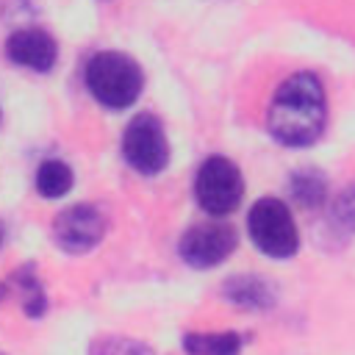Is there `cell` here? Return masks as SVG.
Instances as JSON below:
<instances>
[{"label": "cell", "mask_w": 355, "mask_h": 355, "mask_svg": "<svg viewBox=\"0 0 355 355\" xmlns=\"http://www.w3.org/2000/svg\"><path fill=\"white\" fill-rule=\"evenodd\" d=\"M327 122V100L324 86L313 72L288 75L272 97L269 105V133L286 147H308L313 144Z\"/></svg>", "instance_id": "cell-1"}, {"label": "cell", "mask_w": 355, "mask_h": 355, "mask_svg": "<svg viewBox=\"0 0 355 355\" xmlns=\"http://www.w3.org/2000/svg\"><path fill=\"white\" fill-rule=\"evenodd\" d=\"M83 78H86V89L92 92V97L100 105L114 108V111L130 108L144 89L141 67L130 55L116 53V50L94 53L86 64Z\"/></svg>", "instance_id": "cell-2"}, {"label": "cell", "mask_w": 355, "mask_h": 355, "mask_svg": "<svg viewBox=\"0 0 355 355\" xmlns=\"http://www.w3.org/2000/svg\"><path fill=\"white\" fill-rule=\"evenodd\" d=\"M252 244L269 258H291L300 250V233L288 205L277 197H261L247 214Z\"/></svg>", "instance_id": "cell-3"}, {"label": "cell", "mask_w": 355, "mask_h": 355, "mask_svg": "<svg viewBox=\"0 0 355 355\" xmlns=\"http://www.w3.org/2000/svg\"><path fill=\"white\" fill-rule=\"evenodd\" d=\"M194 197L205 214L227 216L230 211L239 208V202L244 197L241 169L225 155L205 158L197 169V178H194Z\"/></svg>", "instance_id": "cell-4"}, {"label": "cell", "mask_w": 355, "mask_h": 355, "mask_svg": "<svg viewBox=\"0 0 355 355\" xmlns=\"http://www.w3.org/2000/svg\"><path fill=\"white\" fill-rule=\"evenodd\" d=\"M122 155L139 175H158L169 164V141L164 125L153 114H136L122 133Z\"/></svg>", "instance_id": "cell-5"}, {"label": "cell", "mask_w": 355, "mask_h": 355, "mask_svg": "<svg viewBox=\"0 0 355 355\" xmlns=\"http://www.w3.org/2000/svg\"><path fill=\"white\" fill-rule=\"evenodd\" d=\"M105 214L97 205L80 202V205H69L61 214H55L53 219V241L55 247H61L64 252H89L92 247H97L105 236Z\"/></svg>", "instance_id": "cell-6"}, {"label": "cell", "mask_w": 355, "mask_h": 355, "mask_svg": "<svg viewBox=\"0 0 355 355\" xmlns=\"http://www.w3.org/2000/svg\"><path fill=\"white\" fill-rule=\"evenodd\" d=\"M236 250V230L227 222H197L178 244L180 258L194 269H211Z\"/></svg>", "instance_id": "cell-7"}, {"label": "cell", "mask_w": 355, "mask_h": 355, "mask_svg": "<svg viewBox=\"0 0 355 355\" xmlns=\"http://www.w3.org/2000/svg\"><path fill=\"white\" fill-rule=\"evenodd\" d=\"M6 58L31 72H50L58 58V44L39 28H19L6 39Z\"/></svg>", "instance_id": "cell-8"}, {"label": "cell", "mask_w": 355, "mask_h": 355, "mask_svg": "<svg viewBox=\"0 0 355 355\" xmlns=\"http://www.w3.org/2000/svg\"><path fill=\"white\" fill-rule=\"evenodd\" d=\"M222 297L244 311H266L275 305V286L261 275H233L222 283Z\"/></svg>", "instance_id": "cell-9"}, {"label": "cell", "mask_w": 355, "mask_h": 355, "mask_svg": "<svg viewBox=\"0 0 355 355\" xmlns=\"http://www.w3.org/2000/svg\"><path fill=\"white\" fill-rule=\"evenodd\" d=\"M241 333L222 330V333H186L183 349L186 355H239L241 352Z\"/></svg>", "instance_id": "cell-10"}, {"label": "cell", "mask_w": 355, "mask_h": 355, "mask_svg": "<svg viewBox=\"0 0 355 355\" xmlns=\"http://www.w3.org/2000/svg\"><path fill=\"white\" fill-rule=\"evenodd\" d=\"M327 236L333 241H347L355 233V183L347 186L330 205L327 211V225H324Z\"/></svg>", "instance_id": "cell-11"}, {"label": "cell", "mask_w": 355, "mask_h": 355, "mask_svg": "<svg viewBox=\"0 0 355 355\" xmlns=\"http://www.w3.org/2000/svg\"><path fill=\"white\" fill-rule=\"evenodd\" d=\"M288 191L302 208H319L327 197V180L319 169H297L288 180Z\"/></svg>", "instance_id": "cell-12"}, {"label": "cell", "mask_w": 355, "mask_h": 355, "mask_svg": "<svg viewBox=\"0 0 355 355\" xmlns=\"http://www.w3.org/2000/svg\"><path fill=\"white\" fill-rule=\"evenodd\" d=\"M72 189V169L58 161V158H47L39 164L36 169V191L47 200H58Z\"/></svg>", "instance_id": "cell-13"}, {"label": "cell", "mask_w": 355, "mask_h": 355, "mask_svg": "<svg viewBox=\"0 0 355 355\" xmlns=\"http://www.w3.org/2000/svg\"><path fill=\"white\" fill-rule=\"evenodd\" d=\"M14 283L19 286V302H22V311L28 316H42L44 308H47V297H44V288L33 272V266L28 263L25 269H19L14 275Z\"/></svg>", "instance_id": "cell-14"}, {"label": "cell", "mask_w": 355, "mask_h": 355, "mask_svg": "<svg viewBox=\"0 0 355 355\" xmlns=\"http://www.w3.org/2000/svg\"><path fill=\"white\" fill-rule=\"evenodd\" d=\"M92 355H155L147 344L122 338V336H105L92 347Z\"/></svg>", "instance_id": "cell-15"}, {"label": "cell", "mask_w": 355, "mask_h": 355, "mask_svg": "<svg viewBox=\"0 0 355 355\" xmlns=\"http://www.w3.org/2000/svg\"><path fill=\"white\" fill-rule=\"evenodd\" d=\"M0 244H3V227H0Z\"/></svg>", "instance_id": "cell-16"}, {"label": "cell", "mask_w": 355, "mask_h": 355, "mask_svg": "<svg viewBox=\"0 0 355 355\" xmlns=\"http://www.w3.org/2000/svg\"><path fill=\"white\" fill-rule=\"evenodd\" d=\"M0 355H3V352H0Z\"/></svg>", "instance_id": "cell-17"}]
</instances>
